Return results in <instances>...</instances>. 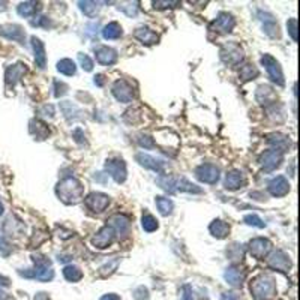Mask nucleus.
<instances>
[{"label":"nucleus","mask_w":300,"mask_h":300,"mask_svg":"<svg viewBox=\"0 0 300 300\" xmlns=\"http://www.w3.org/2000/svg\"><path fill=\"white\" fill-rule=\"evenodd\" d=\"M0 285L2 287H9V279L6 276H0Z\"/></svg>","instance_id":"57"},{"label":"nucleus","mask_w":300,"mask_h":300,"mask_svg":"<svg viewBox=\"0 0 300 300\" xmlns=\"http://www.w3.org/2000/svg\"><path fill=\"white\" fill-rule=\"evenodd\" d=\"M99 300H120V297L117 296V294H114V293H110V294H105V296H102Z\"/></svg>","instance_id":"55"},{"label":"nucleus","mask_w":300,"mask_h":300,"mask_svg":"<svg viewBox=\"0 0 300 300\" xmlns=\"http://www.w3.org/2000/svg\"><path fill=\"white\" fill-rule=\"evenodd\" d=\"M243 221H245L246 225H251V227H257V228H264L266 227V222L257 215H246Z\"/></svg>","instance_id":"41"},{"label":"nucleus","mask_w":300,"mask_h":300,"mask_svg":"<svg viewBox=\"0 0 300 300\" xmlns=\"http://www.w3.org/2000/svg\"><path fill=\"white\" fill-rule=\"evenodd\" d=\"M258 17L263 23V29H264V33L270 38H278L279 36V28H278V23L275 20L272 14L269 12H264V11H260L258 12Z\"/></svg>","instance_id":"20"},{"label":"nucleus","mask_w":300,"mask_h":300,"mask_svg":"<svg viewBox=\"0 0 300 300\" xmlns=\"http://www.w3.org/2000/svg\"><path fill=\"white\" fill-rule=\"evenodd\" d=\"M0 300H6V294L0 290Z\"/></svg>","instance_id":"58"},{"label":"nucleus","mask_w":300,"mask_h":300,"mask_svg":"<svg viewBox=\"0 0 300 300\" xmlns=\"http://www.w3.org/2000/svg\"><path fill=\"white\" fill-rule=\"evenodd\" d=\"M60 110H62L63 116L66 117V120H78V119H83V111L78 108V105L72 104L71 101L60 102Z\"/></svg>","instance_id":"29"},{"label":"nucleus","mask_w":300,"mask_h":300,"mask_svg":"<svg viewBox=\"0 0 300 300\" xmlns=\"http://www.w3.org/2000/svg\"><path fill=\"white\" fill-rule=\"evenodd\" d=\"M153 5H155V8H173V6H176V5H179V2H176V0H170V2H167V0H158V2H153Z\"/></svg>","instance_id":"50"},{"label":"nucleus","mask_w":300,"mask_h":300,"mask_svg":"<svg viewBox=\"0 0 300 300\" xmlns=\"http://www.w3.org/2000/svg\"><path fill=\"white\" fill-rule=\"evenodd\" d=\"M251 293L257 300H270L276 294V285L270 276L260 275L251 282Z\"/></svg>","instance_id":"4"},{"label":"nucleus","mask_w":300,"mask_h":300,"mask_svg":"<svg viewBox=\"0 0 300 300\" xmlns=\"http://www.w3.org/2000/svg\"><path fill=\"white\" fill-rule=\"evenodd\" d=\"M57 71L63 75L71 77V75H75L77 66L71 59H62L60 62H57Z\"/></svg>","instance_id":"34"},{"label":"nucleus","mask_w":300,"mask_h":300,"mask_svg":"<svg viewBox=\"0 0 300 300\" xmlns=\"http://www.w3.org/2000/svg\"><path fill=\"white\" fill-rule=\"evenodd\" d=\"M30 42H32V48H33V54H35V62L36 65L44 69L45 65H47V54H45V47L42 44V41L36 36H32L30 38Z\"/></svg>","instance_id":"23"},{"label":"nucleus","mask_w":300,"mask_h":300,"mask_svg":"<svg viewBox=\"0 0 300 300\" xmlns=\"http://www.w3.org/2000/svg\"><path fill=\"white\" fill-rule=\"evenodd\" d=\"M261 65L264 66V69L267 71V75L269 78L272 80L276 86H284L285 84V80H284V72H282V68L279 65V62L270 54H264L261 57Z\"/></svg>","instance_id":"6"},{"label":"nucleus","mask_w":300,"mask_h":300,"mask_svg":"<svg viewBox=\"0 0 300 300\" xmlns=\"http://www.w3.org/2000/svg\"><path fill=\"white\" fill-rule=\"evenodd\" d=\"M287 29H288V35L291 36V39L294 42H297V20L296 18H290L287 21Z\"/></svg>","instance_id":"44"},{"label":"nucleus","mask_w":300,"mask_h":300,"mask_svg":"<svg viewBox=\"0 0 300 300\" xmlns=\"http://www.w3.org/2000/svg\"><path fill=\"white\" fill-rule=\"evenodd\" d=\"M278 96H276V92L273 90L270 86L267 84H261L257 87L255 90V101L260 104V105H264V107H269V105H273L276 102Z\"/></svg>","instance_id":"16"},{"label":"nucleus","mask_w":300,"mask_h":300,"mask_svg":"<svg viewBox=\"0 0 300 300\" xmlns=\"http://www.w3.org/2000/svg\"><path fill=\"white\" fill-rule=\"evenodd\" d=\"M134 299L135 300H147L149 299V290L144 287V285H141V287H138L134 290Z\"/></svg>","instance_id":"46"},{"label":"nucleus","mask_w":300,"mask_h":300,"mask_svg":"<svg viewBox=\"0 0 300 300\" xmlns=\"http://www.w3.org/2000/svg\"><path fill=\"white\" fill-rule=\"evenodd\" d=\"M222 300H242L237 293H224L222 294Z\"/></svg>","instance_id":"53"},{"label":"nucleus","mask_w":300,"mask_h":300,"mask_svg":"<svg viewBox=\"0 0 300 300\" xmlns=\"http://www.w3.org/2000/svg\"><path fill=\"white\" fill-rule=\"evenodd\" d=\"M41 116H44V117H54V107L53 105H44V107H41L39 111H38Z\"/></svg>","instance_id":"49"},{"label":"nucleus","mask_w":300,"mask_h":300,"mask_svg":"<svg viewBox=\"0 0 300 300\" xmlns=\"http://www.w3.org/2000/svg\"><path fill=\"white\" fill-rule=\"evenodd\" d=\"M122 26L119 24V23H116V21H113V23H108L105 28L102 29V36H104V39H119L120 36H122Z\"/></svg>","instance_id":"32"},{"label":"nucleus","mask_w":300,"mask_h":300,"mask_svg":"<svg viewBox=\"0 0 300 300\" xmlns=\"http://www.w3.org/2000/svg\"><path fill=\"white\" fill-rule=\"evenodd\" d=\"M32 26H44V28H48L50 26V21L48 18L45 17H35V20H32Z\"/></svg>","instance_id":"51"},{"label":"nucleus","mask_w":300,"mask_h":300,"mask_svg":"<svg viewBox=\"0 0 300 300\" xmlns=\"http://www.w3.org/2000/svg\"><path fill=\"white\" fill-rule=\"evenodd\" d=\"M267 264L272 267L273 270L278 272H288L291 269V260L284 251H273L272 254L267 257Z\"/></svg>","instance_id":"10"},{"label":"nucleus","mask_w":300,"mask_h":300,"mask_svg":"<svg viewBox=\"0 0 300 300\" xmlns=\"http://www.w3.org/2000/svg\"><path fill=\"white\" fill-rule=\"evenodd\" d=\"M26 65L23 63H15V65H11L8 66L6 72H5V80H6V84L9 86H14L17 81H20L23 78V75L26 74Z\"/></svg>","instance_id":"22"},{"label":"nucleus","mask_w":300,"mask_h":300,"mask_svg":"<svg viewBox=\"0 0 300 300\" xmlns=\"http://www.w3.org/2000/svg\"><path fill=\"white\" fill-rule=\"evenodd\" d=\"M107 225L111 227L116 233H119V234H125V233L129 230L131 221H129L128 216L117 213V215H113L111 218L107 219Z\"/></svg>","instance_id":"24"},{"label":"nucleus","mask_w":300,"mask_h":300,"mask_svg":"<svg viewBox=\"0 0 300 300\" xmlns=\"http://www.w3.org/2000/svg\"><path fill=\"white\" fill-rule=\"evenodd\" d=\"M104 167H105V171L114 179V182L123 183L126 180L128 171H126L125 161H122V159H108Z\"/></svg>","instance_id":"12"},{"label":"nucleus","mask_w":300,"mask_h":300,"mask_svg":"<svg viewBox=\"0 0 300 300\" xmlns=\"http://www.w3.org/2000/svg\"><path fill=\"white\" fill-rule=\"evenodd\" d=\"M29 126H30V128H29V129H30V134L35 137L36 140H45L47 137L50 135V129H48V126H47L44 122L38 120V119L30 120Z\"/></svg>","instance_id":"28"},{"label":"nucleus","mask_w":300,"mask_h":300,"mask_svg":"<svg viewBox=\"0 0 300 300\" xmlns=\"http://www.w3.org/2000/svg\"><path fill=\"white\" fill-rule=\"evenodd\" d=\"M284 161V153L278 152V150H266L264 153H261L260 156V165L266 173H272L275 171L281 162Z\"/></svg>","instance_id":"11"},{"label":"nucleus","mask_w":300,"mask_h":300,"mask_svg":"<svg viewBox=\"0 0 300 300\" xmlns=\"http://www.w3.org/2000/svg\"><path fill=\"white\" fill-rule=\"evenodd\" d=\"M246 185V179L242 171L239 170H231L230 173H227L225 180H224V186L230 191H236L240 189Z\"/></svg>","instance_id":"18"},{"label":"nucleus","mask_w":300,"mask_h":300,"mask_svg":"<svg viewBox=\"0 0 300 300\" xmlns=\"http://www.w3.org/2000/svg\"><path fill=\"white\" fill-rule=\"evenodd\" d=\"M195 177L207 185H215L219 180V168L213 164H201L195 168Z\"/></svg>","instance_id":"8"},{"label":"nucleus","mask_w":300,"mask_h":300,"mask_svg":"<svg viewBox=\"0 0 300 300\" xmlns=\"http://www.w3.org/2000/svg\"><path fill=\"white\" fill-rule=\"evenodd\" d=\"M36 6H38L36 2H23L17 6V12H18V15L28 18V17H32L36 12Z\"/></svg>","instance_id":"38"},{"label":"nucleus","mask_w":300,"mask_h":300,"mask_svg":"<svg viewBox=\"0 0 300 300\" xmlns=\"http://www.w3.org/2000/svg\"><path fill=\"white\" fill-rule=\"evenodd\" d=\"M33 267L28 270H18V275L28 279H36L41 282H48L54 278V270L51 267V261L45 257L35 255L33 258Z\"/></svg>","instance_id":"2"},{"label":"nucleus","mask_w":300,"mask_h":300,"mask_svg":"<svg viewBox=\"0 0 300 300\" xmlns=\"http://www.w3.org/2000/svg\"><path fill=\"white\" fill-rule=\"evenodd\" d=\"M35 300H50V297H48L47 293H38V294L35 296Z\"/></svg>","instance_id":"56"},{"label":"nucleus","mask_w":300,"mask_h":300,"mask_svg":"<svg viewBox=\"0 0 300 300\" xmlns=\"http://www.w3.org/2000/svg\"><path fill=\"white\" fill-rule=\"evenodd\" d=\"M56 194L60 198V201L68 204V206L78 204L84 197V186L77 177L68 176L57 183Z\"/></svg>","instance_id":"1"},{"label":"nucleus","mask_w":300,"mask_h":300,"mask_svg":"<svg viewBox=\"0 0 300 300\" xmlns=\"http://www.w3.org/2000/svg\"><path fill=\"white\" fill-rule=\"evenodd\" d=\"M68 92V86L65 84V83L62 81H54V96L56 98H60V96H63L65 93Z\"/></svg>","instance_id":"47"},{"label":"nucleus","mask_w":300,"mask_h":300,"mask_svg":"<svg viewBox=\"0 0 300 300\" xmlns=\"http://www.w3.org/2000/svg\"><path fill=\"white\" fill-rule=\"evenodd\" d=\"M272 251V242L269 239L264 237H255L249 242V252L252 257L263 260L269 255V252Z\"/></svg>","instance_id":"14"},{"label":"nucleus","mask_w":300,"mask_h":300,"mask_svg":"<svg viewBox=\"0 0 300 300\" xmlns=\"http://www.w3.org/2000/svg\"><path fill=\"white\" fill-rule=\"evenodd\" d=\"M95 56H96V60L98 63L101 65H114L117 62V51L110 48V47H99L96 48L95 51Z\"/></svg>","instance_id":"27"},{"label":"nucleus","mask_w":300,"mask_h":300,"mask_svg":"<svg viewBox=\"0 0 300 300\" xmlns=\"http://www.w3.org/2000/svg\"><path fill=\"white\" fill-rule=\"evenodd\" d=\"M138 144L144 149H153L155 147V143H153V138L147 135H138Z\"/></svg>","instance_id":"45"},{"label":"nucleus","mask_w":300,"mask_h":300,"mask_svg":"<svg viewBox=\"0 0 300 300\" xmlns=\"http://www.w3.org/2000/svg\"><path fill=\"white\" fill-rule=\"evenodd\" d=\"M119 263H120V260H119V258H114L113 261H110V264L107 263L104 267H101V269H99L101 276H108V275H111V273L116 270V267L119 266Z\"/></svg>","instance_id":"42"},{"label":"nucleus","mask_w":300,"mask_h":300,"mask_svg":"<svg viewBox=\"0 0 300 300\" xmlns=\"http://www.w3.org/2000/svg\"><path fill=\"white\" fill-rule=\"evenodd\" d=\"M209 231L213 237L216 239H225L230 233V225L227 222H224L222 219H215L210 227H209Z\"/></svg>","instance_id":"30"},{"label":"nucleus","mask_w":300,"mask_h":300,"mask_svg":"<svg viewBox=\"0 0 300 300\" xmlns=\"http://www.w3.org/2000/svg\"><path fill=\"white\" fill-rule=\"evenodd\" d=\"M78 62H80V65H81V68L84 71L90 72V71L93 69V60H92L87 54L80 53V54H78Z\"/></svg>","instance_id":"43"},{"label":"nucleus","mask_w":300,"mask_h":300,"mask_svg":"<svg viewBox=\"0 0 300 300\" xmlns=\"http://www.w3.org/2000/svg\"><path fill=\"white\" fill-rule=\"evenodd\" d=\"M267 188H269V192L272 194L273 197L279 198V197H285L290 192V183L284 176H276L269 182Z\"/></svg>","instance_id":"19"},{"label":"nucleus","mask_w":300,"mask_h":300,"mask_svg":"<svg viewBox=\"0 0 300 300\" xmlns=\"http://www.w3.org/2000/svg\"><path fill=\"white\" fill-rule=\"evenodd\" d=\"M114 239H116V231L111 227L105 225L92 237V245L98 249H105L114 242Z\"/></svg>","instance_id":"15"},{"label":"nucleus","mask_w":300,"mask_h":300,"mask_svg":"<svg viewBox=\"0 0 300 300\" xmlns=\"http://www.w3.org/2000/svg\"><path fill=\"white\" fill-rule=\"evenodd\" d=\"M134 36H135L141 44H144V45H153V44H156L159 41V36L152 29L146 28V26H141V28L135 29Z\"/></svg>","instance_id":"25"},{"label":"nucleus","mask_w":300,"mask_h":300,"mask_svg":"<svg viewBox=\"0 0 300 300\" xmlns=\"http://www.w3.org/2000/svg\"><path fill=\"white\" fill-rule=\"evenodd\" d=\"M219 57L221 60L228 65V66H237L243 62V57H245V53H243V48L236 44V42H227L221 47V51H219Z\"/></svg>","instance_id":"5"},{"label":"nucleus","mask_w":300,"mask_h":300,"mask_svg":"<svg viewBox=\"0 0 300 300\" xmlns=\"http://www.w3.org/2000/svg\"><path fill=\"white\" fill-rule=\"evenodd\" d=\"M224 278L225 281L231 285V287H242L243 284V273L240 272L237 267L231 266L224 272Z\"/></svg>","instance_id":"31"},{"label":"nucleus","mask_w":300,"mask_h":300,"mask_svg":"<svg viewBox=\"0 0 300 300\" xmlns=\"http://www.w3.org/2000/svg\"><path fill=\"white\" fill-rule=\"evenodd\" d=\"M158 185L168 194H176V192H189V194H203V189L197 185L189 182L186 177H179V176H161L158 177Z\"/></svg>","instance_id":"3"},{"label":"nucleus","mask_w":300,"mask_h":300,"mask_svg":"<svg viewBox=\"0 0 300 300\" xmlns=\"http://www.w3.org/2000/svg\"><path fill=\"white\" fill-rule=\"evenodd\" d=\"M267 143L272 146L273 150H278V152H281V153L287 152V150L290 149V146H291L290 138L287 135H284V134H279V132L270 134V135L267 137Z\"/></svg>","instance_id":"26"},{"label":"nucleus","mask_w":300,"mask_h":300,"mask_svg":"<svg viewBox=\"0 0 300 300\" xmlns=\"http://www.w3.org/2000/svg\"><path fill=\"white\" fill-rule=\"evenodd\" d=\"M104 83H105V77H104L102 74H98V75L95 77V84H96V86L102 87V86H104Z\"/></svg>","instance_id":"54"},{"label":"nucleus","mask_w":300,"mask_h":300,"mask_svg":"<svg viewBox=\"0 0 300 300\" xmlns=\"http://www.w3.org/2000/svg\"><path fill=\"white\" fill-rule=\"evenodd\" d=\"M99 5H101L99 2H90V0L78 2V6H80L83 14L87 15V17H90V18H92V17H96V14L99 12V9H101Z\"/></svg>","instance_id":"33"},{"label":"nucleus","mask_w":300,"mask_h":300,"mask_svg":"<svg viewBox=\"0 0 300 300\" xmlns=\"http://www.w3.org/2000/svg\"><path fill=\"white\" fill-rule=\"evenodd\" d=\"M84 203H86V206H87L92 212L101 213V212H104V210L108 207L110 197L107 194H102V192H92V194H89V195L86 197Z\"/></svg>","instance_id":"9"},{"label":"nucleus","mask_w":300,"mask_h":300,"mask_svg":"<svg viewBox=\"0 0 300 300\" xmlns=\"http://www.w3.org/2000/svg\"><path fill=\"white\" fill-rule=\"evenodd\" d=\"M135 159L138 164L147 170H152L161 176H165V168H167V164H165L162 159H158V158H153L147 153H137Z\"/></svg>","instance_id":"13"},{"label":"nucleus","mask_w":300,"mask_h":300,"mask_svg":"<svg viewBox=\"0 0 300 300\" xmlns=\"http://www.w3.org/2000/svg\"><path fill=\"white\" fill-rule=\"evenodd\" d=\"M0 36L6 38V39H12L17 41L20 44H24L26 41V33L21 26L18 24H3L0 26Z\"/></svg>","instance_id":"17"},{"label":"nucleus","mask_w":300,"mask_h":300,"mask_svg":"<svg viewBox=\"0 0 300 300\" xmlns=\"http://www.w3.org/2000/svg\"><path fill=\"white\" fill-rule=\"evenodd\" d=\"M3 210H5V207H3V203H2V200H0V216L3 215ZM0 252L3 254V255H8L9 254V248L8 245L0 239Z\"/></svg>","instance_id":"52"},{"label":"nucleus","mask_w":300,"mask_h":300,"mask_svg":"<svg viewBox=\"0 0 300 300\" xmlns=\"http://www.w3.org/2000/svg\"><path fill=\"white\" fill-rule=\"evenodd\" d=\"M141 225H143L144 231H147V233H153V231L158 230V221L152 215H144L141 218Z\"/></svg>","instance_id":"40"},{"label":"nucleus","mask_w":300,"mask_h":300,"mask_svg":"<svg viewBox=\"0 0 300 300\" xmlns=\"http://www.w3.org/2000/svg\"><path fill=\"white\" fill-rule=\"evenodd\" d=\"M155 201H156V207H158V210H159V213H161L162 216L171 215V212H173V209H174V204H173V201H171L170 198L156 197Z\"/></svg>","instance_id":"35"},{"label":"nucleus","mask_w":300,"mask_h":300,"mask_svg":"<svg viewBox=\"0 0 300 300\" xmlns=\"http://www.w3.org/2000/svg\"><path fill=\"white\" fill-rule=\"evenodd\" d=\"M212 26L216 29L218 32L230 33V32H233V29L236 26V20L233 18L231 14H228V12H221L218 17H216V20L213 21Z\"/></svg>","instance_id":"21"},{"label":"nucleus","mask_w":300,"mask_h":300,"mask_svg":"<svg viewBox=\"0 0 300 300\" xmlns=\"http://www.w3.org/2000/svg\"><path fill=\"white\" fill-rule=\"evenodd\" d=\"M180 300H194L191 285L186 284V285L182 287V290H180Z\"/></svg>","instance_id":"48"},{"label":"nucleus","mask_w":300,"mask_h":300,"mask_svg":"<svg viewBox=\"0 0 300 300\" xmlns=\"http://www.w3.org/2000/svg\"><path fill=\"white\" fill-rule=\"evenodd\" d=\"M117 9L122 11L123 14H126L128 17H131V18L138 15V3L137 2H123V3H119Z\"/></svg>","instance_id":"39"},{"label":"nucleus","mask_w":300,"mask_h":300,"mask_svg":"<svg viewBox=\"0 0 300 300\" xmlns=\"http://www.w3.org/2000/svg\"><path fill=\"white\" fill-rule=\"evenodd\" d=\"M63 276L69 282H78L83 278V272L80 270V267H77L74 264H69V266L63 267Z\"/></svg>","instance_id":"36"},{"label":"nucleus","mask_w":300,"mask_h":300,"mask_svg":"<svg viewBox=\"0 0 300 300\" xmlns=\"http://www.w3.org/2000/svg\"><path fill=\"white\" fill-rule=\"evenodd\" d=\"M257 77H258V69H257L255 65L246 63V65H243V66L240 68V78H242L243 81H251V80H254V78H257Z\"/></svg>","instance_id":"37"},{"label":"nucleus","mask_w":300,"mask_h":300,"mask_svg":"<svg viewBox=\"0 0 300 300\" xmlns=\"http://www.w3.org/2000/svg\"><path fill=\"white\" fill-rule=\"evenodd\" d=\"M111 92H113V96L119 101V102H132L135 93H134V87L126 81V80H117V81L113 84L111 87Z\"/></svg>","instance_id":"7"}]
</instances>
